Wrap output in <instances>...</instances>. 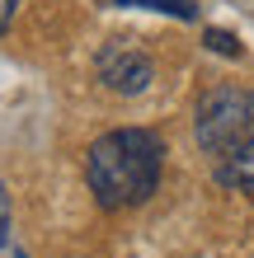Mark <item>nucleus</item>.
<instances>
[{
    "label": "nucleus",
    "instance_id": "5",
    "mask_svg": "<svg viewBox=\"0 0 254 258\" xmlns=\"http://www.w3.org/2000/svg\"><path fill=\"white\" fill-rule=\"evenodd\" d=\"M118 10H165V14H174V19H193V14H198V5H193V0H113Z\"/></svg>",
    "mask_w": 254,
    "mask_h": 258
},
{
    "label": "nucleus",
    "instance_id": "3",
    "mask_svg": "<svg viewBox=\"0 0 254 258\" xmlns=\"http://www.w3.org/2000/svg\"><path fill=\"white\" fill-rule=\"evenodd\" d=\"M99 80L113 94H141V89H151L156 66L132 47H109V52H99Z\"/></svg>",
    "mask_w": 254,
    "mask_h": 258
},
{
    "label": "nucleus",
    "instance_id": "6",
    "mask_svg": "<svg viewBox=\"0 0 254 258\" xmlns=\"http://www.w3.org/2000/svg\"><path fill=\"white\" fill-rule=\"evenodd\" d=\"M207 47L221 52V56H240V38L226 33V28H207Z\"/></svg>",
    "mask_w": 254,
    "mask_h": 258
},
{
    "label": "nucleus",
    "instance_id": "1",
    "mask_svg": "<svg viewBox=\"0 0 254 258\" xmlns=\"http://www.w3.org/2000/svg\"><path fill=\"white\" fill-rule=\"evenodd\" d=\"M160 169H165V141L146 127H118L109 136H99L85 160L89 192L109 211L141 207L160 188Z\"/></svg>",
    "mask_w": 254,
    "mask_h": 258
},
{
    "label": "nucleus",
    "instance_id": "7",
    "mask_svg": "<svg viewBox=\"0 0 254 258\" xmlns=\"http://www.w3.org/2000/svg\"><path fill=\"white\" fill-rule=\"evenodd\" d=\"M14 5H19V0H0V33L10 28V19H14Z\"/></svg>",
    "mask_w": 254,
    "mask_h": 258
},
{
    "label": "nucleus",
    "instance_id": "4",
    "mask_svg": "<svg viewBox=\"0 0 254 258\" xmlns=\"http://www.w3.org/2000/svg\"><path fill=\"white\" fill-rule=\"evenodd\" d=\"M212 178L221 188H235V192H254V136H245L240 146H231L226 155H217V169Z\"/></svg>",
    "mask_w": 254,
    "mask_h": 258
},
{
    "label": "nucleus",
    "instance_id": "2",
    "mask_svg": "<svg viewBox=\"0 0 254 258\" xmlns=\"http://www.w3.org/2000/svg\"><path fill=\"white\" fill-rule=\"evenodd\" d=\"M193 136L212 160L240 146L245 136H254V89H240V85L207 89L198 99V113H193Z\"/></svg>",
    "mask_w": 254,
    "mask_h": 258
}]
</instances>
